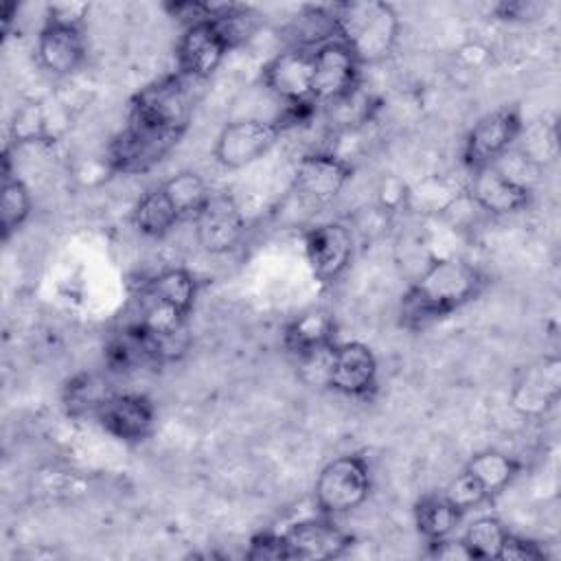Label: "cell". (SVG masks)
Segmentation results:
<instances>
[{
    "mask_svg": "<svg viewBox=\"0 0 561 561\" xmlns=\"http://www.w3.org/2000/svg\"><path fill=\"white\" fill-rule=\"evenodd\" d=\"M232 48L217 18L188 24L175 44L178 75L186 81L208 79Z\"/></svg>",
    "mask_w": 561,
    "mask_h": 561,
    "instance_id": "obj_6",
    "label": "cell"
},
{
    "mask_svg": "<svg viewBox=\"0 0 561 561\" xmlns=\"http://www.w3.org/2000/svg\"><path fill=\"white\" fill-rule=\"evenodd\" d=\"M197 245L206 254H226L234 250L245 232V219L228 193H210L202 210L193 219Z\"/></svg>",
    "mask_w": 561,
    "mask_h": 561,
    "instance_id": "obj_10",
    "label": "cell"
},
{
    "mask_svg": "<svg viewBox=\"0 0 561 561\" xmlns=\"http://www.w3.org/2000/svg\"><path fill=\"white\" fill-rule=\"evenodd\" d=\"M443 495L447 497V502H451L462 515L476 506H480L482 502L491 500L489 493L484 491V486L467 471L462 469L443 491Z\"/></svg>",
    "mask_w": 561,
    "mask_h": 561,
    "instance_id": "obj_28",
    "label": "cell"
},
{
    "mask_svg": "<svg viewBox=\"0 0 561 561\" xmlns=\"http://www.w3.org/2000/svg\"><path fill=\"white\" fill-rule=\"evenodd\" d=\"M486 276L462 259H434L401 298V324L423 329L451 316L484 289Z\"/></svg>",
    "mask_w": 561,
    "mask_h": 561,
    "instance_id": "obj_2",
    "label": "cell"
},
{
    "mask_svg": "<svg viewBox=\"0 0 561 561\" xmlns=\"http://www.w3.org/2000/svg\"><path fill=\"white\" fill-rule=\"evenodd\" d=\"M305 256L313 276L322 283L337 280L353 259V230L340 221H327L309 228L302 237Z\"/></svg>",
    "mask_w": 561,
    "mask_h": 561,
    "instance_id": "obj_12",
    "label": "cell"
},
{
    "mask_svg": "<svg viewBox=\"0 0 561 561\" xmlns=\"http://www.w3.org/2000/svg\"><path fill=\"white\" fill-rule=\"evenodd\" d=\"M324 383L346 397H368L377 386V357L373 348L364 342L335 344Z\"/></svg>",
    "mask_w": 561,
    "mask_h": 561,
    "instance_id": "obj_14",
    "label": "cell"
},
{
    "mask_svg": "<svg viewBox=\"0 0 561 561\" xmlns=\"http://www.w3.org/2000/svg\"><path fill=\"white\" fill-rule=\"evenodd\" d=\"M160 186L167 193L169 202L173 204L182 221L195 219V215L202 210V206L210 197L206 182L195 171H180L171 175L167 182H162Z\"/></svg>",
    "mask_w": 561,
    "mask_h": 561,
    "instance_id": "obj_24",
    "label": "cell"
},
{
    "mask_svg": "<svg viewBox=\"0 0 561 561\" xmlns=\"http://www.w3.org/2000/svg\"><path fill=\"white\" fill-rule=\"evenodd\" d=\"M497 559H504V561H541V559H546V550L533 539L508 533L502 541Z\"/></svg>",
    "mask_w": 561,
    "mask_h": 561,
    "instance_id": "obj_30",
    "label": "cell"
},
{
    "mask_svg": "<svg viewBox=\"0 0 561 561\" xmlns=\"http://www.w3.org/2000/svg\"><path fill=\"white\" fill-rule=\"evenodd\" d=\"M370 495V469L364 456L346 454L327 462L313 484V500L320 515H344L355 511Z\"/></svg>",
    "mask_w": 561,
    "mask_h": 561,
    "instance_id": "obj_4",
    "label": "cell"
},
{
    "mask_svg": "<svg viewBox=\"0 0 561 561\" xmlns=\"http://www.w3.org/2000/svg\"><path fill=\"white\" fill-rule=\"evenodd\" d=\"M283 537L289 546L291 559H335L353 543V537L329 515L296 522L283 533Z\"/></svg>",
    "mask_w": 561,
    "mask_h": 561,
    "instance_id": "obj_17",
    "label": "cell"
},
{
    "mask_svg": "<svg viewBox=\"0 0 561 561\" xmlns=\"http://www.w3.org/2000/svg\"><path fill=\"white\" fill-rule=\"evenodd\" d=\"M263 85L287 103V107L316 105L311 99L313 85V48H287L270 59L263 68Z\"/></svg>",
    "mask_w": 561,
    "mask_h": 561,
    "instance_id": "obj_11",
    "label": "cell"
},
{
    "mask_svg": "<svg viewBox=\"0 0 561 561\" xmlns=\"http://www.w3.org/2000/svg\"><path fill=\"white\" fill-rule=\"evenodd\" d=\"M353 175V167L346 158L331 151L305 153L291 178L294 193L311 206L331 204Z\"/></svg>",
    "mask_w": 561,
    "mask_h": 561,
    "instance_id": "obj_9",
    "label": "cell"
},
{
    "mask_svg": "<svg viewBox=\"0 0 561 561\" xmlns=\"http://www.w3.org/2000/svg\"><path fill=\"white\" fill-rule=\"evenodd\" d=\"M561 397V359L557 355H543L528 364L513 383L511 405L526 419L546 414Z\"/></svg>",
    "mask_w": 561,
    "mask_h": 561,
    "instance_id": "obj_13",
    "label": "cell"
},
{
    "mask_svg": "<svg viewBox=\"0 0 561 561\" xmlns=\"http://www.w3.org/2000/svg\"><path fill=\"white\" fill-rule=\"evenodd\" d=\"M134 226L140 234L151 237V239H162L167 237L175 224H180V215L175 213L173 204L169 202L167 193L162 191V186H153L149 188L134 206L131 213Z\"/></svg>",
    "mask_w": 561,
    "mask_h": 561,
    "instance_id": "obj_20",
    "label": "cell"
},
{
    "mask_svg": "<svg viewBox=\"0 0 561 561\" xmlns=\"http://www.w3.org/2000/svg\"><path fill=\"white\" fill-rule=\"evenodd\" d=\"M465 469L484 486L489 497H493L502 493L517 478L522 465L513 456H506L495 449H486L471 456Z\"/></svg>",
    "mask_w": 561,
    "mask_h": 561,
    "instance_id": "obj_23",
    "label": "cell"
},
{
    "mask_svg": "<svg viewBox=\"0 0 561 561\" xmlns=\"http://www.w3.org/2000/svg\"><path fill=\"white\" fill-rule=\"evenodd\" d=\"M359 68L362 64L340 39H329L313 48V103L337 105L353 96L359 83Z\"/></svg>",
    "mask_w": 561,
    "mask_h": 561,
    "instance_id": "obj_8",
    "label": "cell"
},
{
    "mask_svg": "<svg viewBox=\"0 0 561 561\" xmlns=\"http://www.w3.org/2000/svg\"><path fill=\"white\" fill-rule=\"evenodd\" d=\"M337 39L364 64L386 59L399 37V15L381 0H346L329 7Z\"/></svg>",
    "mask_w": 561,
    "mask_h": 561,
    "instance_id": "obj_3",
    "label": "cell"
},
{
    "mask_svg": "<svg viewBox=\"0 0 561 561\" xmlns=\"http://www.w3.org/2000/svg\"><path fill=\"white\" fill-rule=\"evenodd\" d=\"M506 535L508 530L497 517L484 515L473 519L460 539L467 546L471 559H497Z\"/></svg>",
    "mask_w": 561,
    "mask_h": 561,
    "instance_id": "obj_27",
    "label": "cell"
},
{
    "mask_svg": "<svg viewBox=\"0 0 561 561\" xmlns=\"http://www.w3.org/2000/svg\"><path fill=\"white\" fill-rule=\"evenodd\" d=\"M140 294H145L153 300H160V302L182 311L184 316H191V309H193L195 296H197V283L188 270L169 267V270H162L160 274H156L151 280H147V285L142 287Z\"/></svg>",
    "mask_w": 561,
    "mask_h": 561,
    "instance_id": "obj_21",
    "label": "cell"
},
{
    "mask_svg": "<svg viewBox=\"0 0 561 561\" xmlns=\"http://www.w3.org/2000/svg\"><path fill=\"white\" fill-rule=\"evenodd\" d=\"M460 517H462V513L451 502H447V497L443 493H427L414 506L416 530L427 541L449 537L456 530Z\"/></svg>",
    "mask_w": 561,
    "mask_h": 561,
    "instance_id": "obj_22",
    "label": "cell"
},
{
    "mask_svg": "<svg viewBox=\"0 0 561 561\" xmlns=\"http://www.w3.org/2000/svg\"><path fill=\"white\" fill-rule=\"evenodd\" d=\"M112 394V390L107 388V383L92 373H81L77 377H72L66 388H64V403L66 410L72 416L79 414H96V410L101 408V403Z\"/></svg>",
    "mask_w": 561,
    "mask_h": 561,
    "instance_id": "obj_26",
    "label": "cell"
},
{
    "mask_svg": "<svg viewBox=\"0 0 561 561\" xmlns=\"http://www.w3.org/2000/svg\"><path fill=\"white\" fill-rule=\"evenodd\" d=\"M524 131L522 114L517 107H497L484 114L465 136L462 145V162L473 173L478 169L497 164L500 158L508 153V149L519 140Z\"/></svg>",
    "mask_w": 561,
    "mask_h": 561,
    "instance_id": "obj_5",
    "label": "cell"
},
{
    "mask_svg": "<svg viewBox=\"0 0 561 561\" xmlns=\"http://www.w3.org/2000/svg\"><path fill=\"white\" fill-rule=\"evenodd\" d=\"M245 559H250V561H285V559H291V552H289V546L283 535L261 533L250 539Z\"/></svg>",
    "mask_w": 561,
    "mask_h": 561,
    "instance_id": "obj_29",
    "label": "cell"
},
{
    "mask_svg": "<svg viewBox=\"0 0 561 561\" xmlns=\"http://www.w3.org/2000/svg\"><path fill=\"white\" fill-rule=\"evenodd\" d=\"M469 197L491 215H513L528 208L533 193L526 182L513 178L500 164H491L471 173Z\"/></svg>",
    "mask_w": 561,
    "mask_h": 561,
    "instance_id": "obj_16",
    "label": "cell"
},
{
    "mask_svg": "<svg viewBox=\"0 0 561 561\" xmlns=\"http://www.w3.org/2000/svg\"><path fill=\"white\" fill-rule=\"evenodd\" d=\"M85 53L83 28L44 20L37 35V59L48 72L57 77L77 72L85 61Z\"/></svg>",
    "mask_w": 561,
    "mask_h": 561,
    "instance_id": "obj_18",
    "label": "cell"
},
{
    "mask_svg": "<svg viewBox=\"0 0 561 561\" xmlns=\"http://www.w3.org/2000/svg\"><path fill=\"white\" fill-rule=\"evenodd\" d=\"M427 543H430L427 557H432V559H449V561L471 559L462 539H451V535L443 537V539H436V541H427Z\"/></svg>",
    "mask_w": 561,
    "mask_h": 561,
    "instance_id": "obj_32",
    "label": "cell"
},
{
    "mask_svg": "<svg viewBox=\"0 0 561 561\" xmlns=\"http://www.w3.org/2000/svg\"><path fill=\"white\" fill-rule=\"evenodd\" d=\"M18 11V4L15 2H4L2 4V13H0V18H2V26H4V33L9 31V26H11V20H13V13Z\"/></svg>",
    "mask_w": 561,
    "mask_h": 561,
    "instance_id": "obj_33",
    "label": "cell"
},
{
    "mask_svg": "<svg viewBox=\"0 0 561 561\" xmlns=\"http://www.w3.org/2000/svg\"><path fill=\"white\" fill-rule=\"evenodd\" d=\"M280 121L243 118L221 127L215 140V160L224 169H243L265 156L283 134Z\"/></svg>",
    "mask_w": 561,
    "mask_h": 561,
    "instance_id": "obj_7",
    "label": "cell"
},
{
    "mask_svg": "<svg viewBox=\"0 0 561 561\" xmlns=\"http://www.w3.org/2000/svg\"><path fill=\"white\" fill-rule=\"evenodd\" d=\"M88 11H90L88 2H55V4H48L46 20L81 28Z\"/></svg>",
    "mask_w": 561,
    "mask_h": 561,
    "instance_id": "obj_31",
    "label": "cell"
},
{
    "mask_svg": "<svg viewBox=\"0 0 561 561\" xmlns=\"http://www.w3.org/2000/svg\"><path fill=\"white\" fill-rule=\"evenodd\" d=\"M33 208L31 191L20 178L2 180V197H0V232L2 241H9L13 232H18L28 219Z\"/></svg>",
    "mask_w": 561,
    "mask_h": 561,
    "instance_id": "obj_25",
    "label": "cell"
},
{
    "mask_svg": "<svg viewBox=\"0 0 561 561\" xmlns=\"http://www.w3.org/2000/svg\"><path fill=\"white\" fill-rule=\"evenodd\" d=\"M94 416L110 436L125 443L145 440L156 425L151 399L138 392H112Z\"/></svg>",
    "mask_w": 561,
    "mask_h": 561,
    "instance_id": "obj_15",
    "label": "cell"
},
{
    "mask_svg": "<svg viewBox=\"0 0 561 561\" xmlns=\"http://www.w3.org/2000/svg\"><path fill=\"white\" fill-rule=\"evenodd\" d=\"M193 114L188 81L173 72L140 88L129 101L127 121L107 147L114 173L136 175L160 164L182 140Z\"/></svg>",
    "mask_w": 561,
    "mask_h": 561,
    "instance_id": "obj_1",
    "label": "cell"
},
{
    "mask_svg": "<svg viewBox=\"0 0 561 561\" xmlns=\"http://www.w3.org/2000/svg\"><path fill=\"white\" fill-rule=\"evenodd\" d=\"M283 346L300 364L313 362L335 346V322L329 311L311 309L294 318L283 333Z\"/></svg>",
    "mask_w": 561,
    "mask_h": 561,
    "instance_id": "obj_19",
    "label": "cell"
}]
</instances>
